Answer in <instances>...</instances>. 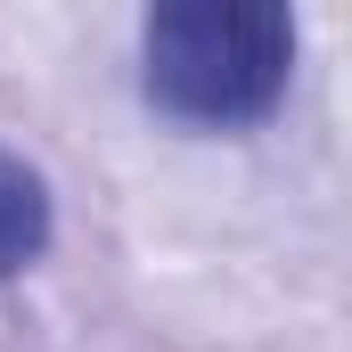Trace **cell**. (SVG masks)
<instances>
[{"mask_svg": "<svg viewBox=\"0 0 352 352\" xmlns=\"http://www.w3.org/2000/svg\"><path fill=\"white\" fill-rule=\"evenodd\" d=\"M295 16L278 0H173L140 25L148 98L197 131H246L287 98Z\"/></svg>", "mask_w": 352, "mask_h": 352, "instance_id": "1", "label": "cell"}, {"mask_svg": "<svg viewBox=\"0 0 352 352\" xmlns=\"http://www.w3.org/2000/svg\"><path fill=\"white\" fill-rule=\"evenodd\" d=\"M58 238V213H50V180L33 173L25 156L0 148V278L33 270Z\"/></svg>", "mask_w": 352, "mask_h": 352, "instance_id": "2", "label": "cell"}]
</instances>
